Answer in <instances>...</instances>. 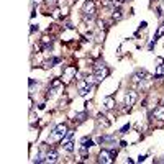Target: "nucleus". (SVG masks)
Segmentation results:
<instances>
[{
	"mask_svg": "<svg viewBox=\"0 0 164 164\" xmlns=\"http://www.w3.org/2000/svg\"><path fill=\"white\" fill-rule=\"evenodd\" d=\"M121 10L120 8H116V10H112V20L113 21H118V20H121Z\"/></svg>",
	"mask_w": 164,
	"mask_h": 164,
	"instance_id": "obj_9",
	"label": "nucleus"
},
{
	"mask_svg": "<svg viewBox=\"0 0 164 164\" xmlns=\"http://www.w3.org/2000/svg\"><path fill=\"white\" fill-rule=\"evenodd\" d=\"M146 26H148V23H146V21H141V23H139V28H146Z\"/></svg>",
	"mask_w": 164,
	"mask_h": 164,
	"instance_id": "obj_22",
	"label": "nucleus"
},
{
	"mask_svg": "<svg viewBox=\"0 0 164 164\" xmlns=\"http://www.w3.org/2000/svg\"><path fill=\"white\" fill-rule=\"evenodd\" d=\"M148 72H146V69H136V72H134L133 74V82H141L143 79H146V77H148Z\"/></svg>",
	"mask_w": 164,
	"mask_h": 164,
	"instance_id": "obj_5",
	"label": "nucleus"
},
{
	"mask_svg": "<svg viewBox=\"0 0 164 164\" xmlns=\"http://www.w3.org/2000/svg\"><path fill=\"white\" fill-rule=\"evenodd\" d=\"M59 13H61V11L57 10V8H54V11H52V16H54V18H59Z\"/></svg>",
	"mask_w": 164,
	"mask_h": 164,
	"instance_id": "obj_18",
	"label": "nucleus"
},
{
	"mask_svg": "<svg viewBox=\"0 0 164 164\" xmlns=\"http://www.w3.org/2000/svg\"><path fill=\"white\" fill-rule=\"evenodd\" d=\"M80 144H82V146H87V148H90V146H93V144H95V143H93V141H92V139H90V138H87V136H84V138H82V139H80Z\"/></svg>",
	"mask_w": 164,
	"mask_h": 164,
	"instance_id": "obj_11",
	"label": "nucleus"
},
{
	"mask_svg": "<svg viewBox=\"0 0 164 164\" xmlns=\"http://www.w3.org/2000/svg\"><path fill=\"white\" fill-rule=\"evenodd\" d=\"M136 100H138V92L136 90H128L126 93H125V105L126 107H133L134 103H136Z\"/></svg>",
	"mask_w": 164,
	"mask_h": 164,
	"instance_id": "obj_2",
	"label": "nucleus"
},
{
	"mask_svg": "<svg viewBox=\"0 0 164 164\" xmlns=\"http://www.w3.org/2000/svg\"><path fill=\"white\" fill-rule=\"evenodd\" d=\"M113 159H115V156L110 149H102L100 154H98V161H100L102 164H112Z\"/></svg>",
	"mask_w": 164,
	"mask_h": 164,
	"instance_id": "obj_1",
	"label": "nucleus"
},
{
	"mask_svg": "<svg viewBox=\"0 0 164 164\" xmlns=\"http://www.w3.org/2000/svg\"><path fill=\"white\" fill-rule=\"evenodd\" d=\"M46 2H48V3H51V5H52V3H56V0H46Z\"/></svg>",
	"mask_w": 164,
	"mask_h": 164,
	"instance_id": "obj_24",
	"label": "nucleus"
},
{
	"mask_svg": "<svg viewBox=\"0 0 164 164\" xmlns=\"http://www.w3.org/2000/svg\"><path fill=\"white\" fill-rule=\"evenodd\" d=\"M75 72H77V67H75V66H67V67H64V69H62L64 80H66V82L72 80L74 75H75Z\"/></svg>",
	"mask_w": 164,
	"mask_h": 164,
	"instance_id": "obj_3",
	"label": "nucleus"
},
{
	"mask_svg": "<svg viewBox=\"0 0 164 164\" xmlns=\"http://www.w3.org/2000/svg\"><path fill=\"white\" fill-rule=\"evenodd\" d=\"M64 149H66L67 153H72V151H74V143H72V141L64 143Z\"/></svg>",
	"mask_w": 164,
	"mask_h": 164,
	"instance_id": "obj_14",
	"label": "nucleus"
},
{
	"mask_svg": "<svg viewBox=\"0 0 164 164\" xmlns=\"http://www.w3.org/2000/svg\"><path fill=\"white\" fill-rule=\"evenodd\" d=\"M72 134H74V131H72V130H69L67 134H66V139H71V138H72Z\"/></svg>",
	"mask_w": 164,
	"mask_h": 164,
	"instance_id": "obj_20",
	"label": "nucleus"
},
{
	"mask_svg": "<svg viewBox=\"0 0 164 164\" xmlns=\"http://www.w3.org/2000/svg\"><path fill=\"white\" fill-rule=\"evenodd\" d=\"M162 75H164V62L159 64V66L156 67V71H154V77H156V79H161Z\"/></svg>",
	"mask_w": 164,
	"mask_h": 164,
	"instance_id": "obj_8",
	"label": "nucleus"
},
{
	"mask_svg": "<svg viewBox=\"0 0 164 164\" xmlns=\"http://www.w3.org/2000/svg\"><path fill=\"white\" fill-rule=\"evenodd\" d=\"M85 116H87L85 112H80V113H75V118H74V120H77V121L80 123V121H84V120H85Z\"/></svg>",
	"mask_w": 164,
	"mask_h": 164,
	"instance_id": "obj_15",
	"label": "nucleus"
},
{
	"mask_svg": "<svg viewBox=\"0 0 164 164\" xmlns=\"http://www.w3.org/2000/svg\"><path fill=\"white\" fill-rule=\"evenodd\" d=\"M57 151L56 149H48L46 151V162H57Z\"/></svg>",
	"mask_w": 164,
	"mask_h": 164,
	"instance_id": "obj_7",
	"label": "nucleus"
},
{
	"mask_svg": "<svg viewBox=\"0 0 164 164\" xmlns=\"http://www.w3.org/2000/svg\"><path fill=\"white\" fill-rule=\"evenodd\" d=\"M154 44H156V41L153 39V41H151V43H149V46H148V49H149V51H153V49H154Z\"/></svg>",
	"mask_w": 164,
	"mask_h": 164,
	"instance_id": "obj_19",
	"label": "nucleus"
},
{
	"mask_svg": "<svg viewBox=\"0 0 164 164\" xmlns=\"http://www.w3.org/2000/svg\"><path fill=\"white\" fill-rule=\"evenodd\" d=\"M36 30H38V25H36V26H34V25H31V33H34Z\"/></svg>",
	"mask_w": 164,
	"mask_h": 164,
	"instance_id": "obj_23",
	"label": "nucleus"
},
{
	"mask_svg": "<svg viewBox=\"0 0 164 164\" xmlns=\"http://www.w3.org/2000/svg\"><path fill=\"white\" fill-rule=\"evenodd\" d=\"M151 115L154 116V120H159V121H164V105H157V107L153 108Z\"/></svg>",
	"mask_w": 164,
	"mask_h": 164,
	"instance_id": "obj_4",
	"label": "nucleus"
},
{
	"mask_svg": "<svg viewBox=\"0 0 164 164\" xmlns=\"http://www.w3.org/2000/svg\"><path fill=\"white\" fill-rule=\"evenodd\" d=\"M144 159H146V154H139V156H138V159H136V162H143Z\"/></svg>",
	"mask_w": 164,
	"mask_h": 164,
	"instance_id": "obj_17",
	"label": "nucleus"
},
{
	"mask_svg": "<svg viewBox=\"0 0 164 164\" xmlns=\"http://www.w3.org/2000/svg\"><path fill=\"white\" fill-rule=\"evenodd\" d=\"M161 36H164V23H162L159 28H157V31H156V34H154V41H157Z\"/></svg>",
	"mask_w": 164,
	"mask_h": 164,
	"instance_id": "obj_12",
	"label": "nucleus"
},
{
	"mask_svg": "<svg viewBox=\"0 0 164 164\" xmlns=\"http://www.w3.org/2000/svg\"><path fill=\"white\" fill-rule=\"evenodd\" d=\"M59 87H62V80L61 79H54L51 82V89H59Z\"/></svg>",
	"mask_w": 164,
	"mask_h": 164,
	"instance_id": "obj_13",
	"label": "nucleus"
},
{
	"mask_svg": "<svg viewBox=\"0 0 164 164\" xmlns=\"http://www.w3.org/2000/svg\"><path fill=\"white\" fill-rule=\"evenodd\" d=\"M130 128H131V125L128 123V125H125V126H121V130H120V133L121 134H126L128 131H130Z\"/></svg>",
	"mask_w": 164,
	"mask_h": 164,
	"instance_id": "obj_16",
	"label": "nucleus"
},
{
	"mask_svg": "<svg viewBox=\"0 0 164 164\" xmlns=\"http://www.w3.org/2000/svg\"><path fill=\"white\" fill-rule=\"evenodd\" d=\"M115 98L112 97V95H107V97H105L103 98V108L105 110H113L115 108Z\"/></svg>",
	"mask_w": 164,
	"mask_h": 164,
	"instance_id": "obj_6",
	"label": "nucleus"
},
{
	"mask_svg": "<svg viewBox=\"0 0 164 164\" xmlns=\"http://www.w3.org/2000/svg\"><path fill=\"white\" fill-rule=\"evenodd\" d=\"M97 123H98L100 126H103V128L110 125V121H107V120H105V116H103V115H98V116H97Z\"/></svg>",
	"mask_w": 164,
	"mask_h": 164,
	"instance_id": "obj_10",
	"label": "nucleus"
},
{
	"mask_svg": "<svg viewBox=\"0 0 164 164\" xmlns=\"http://www.w3.org/2000/svg\"><path fill=\"white\" fill-rule=\"evenodd\" d=\"M126 146H128L126 141H120V148H126Z\"/></svg>",
	"mask_w": 164,
	"mask_h": 164,
	"instance_id": "obj_21",
	"label": "nucleus"
}]
</instances>
